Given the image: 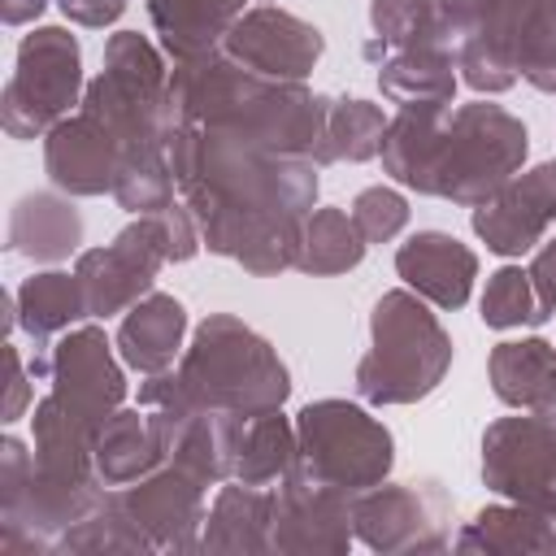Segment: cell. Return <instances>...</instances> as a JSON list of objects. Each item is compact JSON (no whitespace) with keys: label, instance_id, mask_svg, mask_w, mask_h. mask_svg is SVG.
Here are the masks:
<instances>
[{"label":"cell","instance_id":"6da1fadb","mask_svg":"<svg viewBox=\"0 0 556 556\" xmlns=\"http://www.w3.org/2000/svg\"><path fill=\"white\" fill-rule=\"evenodd\" d=\"M178 200L195 213L204 248L252 278L295 269L304 222L317 208L321 165L269 152L235 130L178 122L169 139Z\"/></svg>","mask_w":556,"mask_h":556},{"label":"cell","instance_id":"7a4b0ae2","mask_svg":"<svg viewBox=\"0 0 556 556\" xmlns=\"http://www.w3.org/2000/svg\"><path fill=\"white\" fill-rule=\"evenodd\" d=\"M169 96H174L178 122L222 126L269 152L308 156L317 165L330 96H317L308 83L256 74L217 48V52L174 65Z\"/></svg>","mask_w":556,"mask_h":556},{"label":"cell","instance_id":"3957f363","mask_svg":"<svg viewBox=\"0 0 556 556\" xmlns=\"http://www.w3.org/2000/svg\"><path fill=\"white\" fill-rule=\"evenodd\" d=\"M174 387L204 413L252 417L287 404L291 369L278 348L243 317L208 313L174 365Z\"/></svg>","mask_w":556,"mask_h":556},{"label":"cell","instance_id":"277c9868","mask_svg":"<svg viewBox=\"0 0 556 556\" xmlns=\"http://www.w3.org/2000/svg\"><path fill=\"white\" fill-rule=\"evenodd\" d=\"M169 74L174 65L156 39L139 30H113L104 39L100 74L87 78L78 109L109 130L122 161L169 152V139L178 130Z\"/></svg>","mask_w":556,"mask_h":556},{"label":"cell","instance_id":"5b68a950","mask_svg":"<svg viewBox=\"0 0 556 556\" xmlns=\"http://www.w3.org/2000/svg\"><path fill=\"white\" fill-rule=\"evenodd\" d=\"M417 291L391 287L369 308V348L356 361V395L374 408L417 404L439 391L452 369V334Z\"/></svg>","mask_w":556,"mask_h":556},{"label":"cell","instance_id":"8992f818","mask_svg":"<svg viewBox=\"0 0 556 556\" xmlns=\"http://www.w3.org/2000/svg\"><path fill=\"white\" fill-rule=\"evenodd\" d=\"M395 469V434L382 417L365 408V400H308L295 413V465L291 473L343 495H361L391 478Z\"/></svg>","mask_w":556,"mask_h":556},{"label":"cell","instance_id":"52a82bcc","mask_svg":"<svg viewBox=\"0 0 556 556\" xmlns=\"http://www.w3.org/2000/svg\"><path fill=\"white\" fill-rule=\"evenodd\" d=\"M526 156H530V130L513 109L486 96L469 104H452L430 195L460 208H478L513 174L526 169Z\"/></svg>","mask_w":556,"mask_h":556},{"label":"cell","instance_id":"ba28073f","mask_svg":"<svg viewBox=\"0 0 556 556\" xmlns=\"http://www.w3.org/2000/svg\"><path fill=\"white\" fill-rule=\"evenodd\" d=\"M83 91L87 78L78 35H70V26H30V35L17 43L13 74L0 96V126L17 143L43 139L56 122L78 113Z\"/></svg>","mask_w":556,"mask_h":556},{"label":"cell","instance_id":"9c48e42d","mask_svg":"<svg viewBox=\"0 0 556 556\" xmlns=\"http://www.w3.org/2000/svg\"><path fill=\"white\" fill-rule=\"evenodd\" d=\"M356 543L382 556H421L452 552L456 539V500L439 478H382L378 486L352 500Z\"/></svg>","mask_w":556,"mask_h":556},{"label":"cell","instance_id":"30bf717a","mask_svg":"<svg viewBox=\"0 0 556 556\" xmlns=\"http://www.w3.org/2000/svg\"><path fill=\"white\" fill-rule=\"evenodd\" d=\"M30 374L48 382V395L74 413L78 421H87L91 430L117 413L130 395L126 382V365L117 356V343L104 334V326L96 321H78L74 330L56 334L48 348H35Z\"/></svg>","mask_w":556,"mask_h":556},{"label":"cell","instance_id":"8fae6325","mask_svg":"<svg viewBox=\"0 0 556 556\" xmlns=\"http://www.w3.org/2000/svg\"><path fill=\"white\" fill-rule=\"evenodd\" d=\"M161 265H169V261H165V239H161L156 213L130 217L100 248H83L74 256V274L83 282L87 317L109 321V317H122L126 308H135L148 291H156Z\"/></svg>","mask_w":556,"mask_h":556},{"label":"cell","instance_id":"7c38bea8","mask_svg":"<svg viewBox=\"0 0 556 556\" xmlns=\"http://www.w3.org/2000/svg\"><path fill=\"white\" fill-rule=\"evenodd\" d=\"M482 486L500 500L556 508V421L517 408L495 417L482 430Z\"/></svg>","mask_w":556,"mask_h":556},{"label":"cell","instance_id":"4fadbf2b","mask_svg":"<svg viewBox=\"0 0 556 556\" xmlns=\"http://www.w3.org/2000/svg\"><path fill=\"white\" fill-rule=\"evenodd\" d=\"M117 508L130 517V526L148 539L152 552H200L204 517H208V486L187 473L174 460H161L148 478L113 491Z\"/></svg>","mask_w":556,"mask_h":556},{"label":"cell","instance_id":"5bb4252c","mask_svg":"<svg viewBox=\"0 0 556 556\" xmlns=\"http://www.w3.org/2000/svg\"><path fill=\"white\" fill-rule=\"evenodd\" d=\"M469 226L486 252L504 261L534 252L556 226V161H539L513 174L491 200L469 208Z\"/></svg>","mask_w":556,"mask_h":556},{"label":"cell","instance_id":"9a60e30c","mask_svg":"<svg viewBox=\"0 0 556 556\" xmlns=\"http://www.w3.org/2000/svg\"><path fill=\"white\" fill-rule=\"evenodd\" d=\"M352 500L343 491L304 482L287 473L274 486V517H269V552L278 556H343L356 543L352 530Z\"/></svg>","mask_w":556,"mask_h":556},{"label":"cell","instance_id":"2e32d148","mask_svg":"<svg viewBox=\"0 0 556 556\" xmlns=\"http://www.w3.org/2000/svg\"><path fill=\"white\" fill-rule=\"evenodd\" d=\"M222 52L256 74L308 83V74L317 70V61L326 52V35L313 22H304L300 13H287L282 4H252L230 26Z\"/></svg>","mask_w":556,"mask_h":556},{"label":"cell","instance_id":"e0dca14e","mask_svg":"<svg viewBox=\"0 0 556 556\" xmlns=\"http://www.w3.org/2000/svg\"><path fill=\"white\" fill-rule=\"evenodd\" d=\"M122 152L109 139V130L87 117L83 109L70 113L65 122H56L43 135V174L56 191L74 195V200H91V195H113V178H117Z\"/></svg>","mask_w":556,"mask_h":556},{"label":"cell","instance_id":"ac0fdd59","mask_svg":"<svg viewBox=\"0 0 556 556\" xmlns=\"http://www.w3.org/2000/svg\"><path fill=\"white\" fill-rule=\"evenodd\" d=\"M395 274L426 304L456 313L469 304L478 282V252L460 243L452 230H413L395 248Z\"/></svg>","mask_w":556,"mask_h":556},{"label":"cell","instance_id":"d6986e66","mask_svg":"<svg viewBox=\"0 0 556 556\" xmlns=\"http://www.w3.org/2000/svg\"><path fill=\"white\" fill-rule=\"evenodd\" d=\"M452 552L460 556H556V508L500 500L460 521Z\"/></svg>","mask_w":556,"mask_h":556},{"label":"cell","instance_id":"ffe728a7","mask_svg":"<svg viewBox=\"0 0 556 556\" xmlns=\"http://www.w3.org/2000/svg\"><path fill=\"white\" fill-rule=\"evenodd\" d=\"M9 252L30 265H61L83 252V213L65 191H26L9 208Z\"/></svg>","mask_w":556,"mask_h":556},{"label":"cell","instance_id":"44dd1931","mask_svg":"<svg viewBox=\"0 0 556 556\" xmlns=\"http://www.w3.org/2000/svg\"><path fill=\"white\" fill-rule=\"evenodd\" d=\"M187 308L178 295L169 291H148L135 308L122 313L117 321V356L126 369H135L139 378H152V374H165L178 365L182 348H187Z\"/></svg>","mask_w":556,"mask_h":556},{"label":"cell","instance_id":"7402d4cb","mask_svg":"<svg viewBox=\"0 0 556 556\" xmlns=\"http://www.w3.org/2000/svg\"><path fill=\"white\" fill-rule=\"evenodd\" d=\"M486 382L500 404L556 421V343L543 334L495 343L486 356Z\"/></svg>","mask_w":556,"mask_h":556},{"label":"cell","instance_id":"603a6c76","mask_svg":"<svg viewBox=\"0 0 556 556\" xmlns=\"http://www.w3.org/2000/svg\"><path fill=\"white\" fill-rule=\"evenodd\" d=\"M452 104H400L382 135V174L395 187H408L417 195H430L434 187V161L447 130Z\"/></svg>","mask_w":556,"mask_h":556},{"label":"cell","instance_id":"cb8c5ba5","mask_svg":"<svg viewBox=\"0 0 556 556\" xmlns=\"http://www.w3.org/2000/svg\"><path fill=\"white\" fill-rule=\"evenodd\" d=\"M243 13L248 0H148V22L169 65L217 52Z\"/></svg>","mask_w":556,"mask_h":556},{"label":"cell","instance_id":"d4e9b609","mask_svg":"<svg viewBox=\"0 0 556 556\" xmlns=\"http://www.w3.org/2000/svg\"><path fill=\"white\" fill-rule=\"evenodd\" d=\"M161 460H165L161 439L139 404H122L91 434V469L109 491H122V486L148 478Z\"/></svg>","mask_w":556,"mask_h":556},{"label":"cell","instance_id":"484cf974","mask_svg":"<svg viewBox=\"0 0 556 556\" xmlns=\"http://www.w3.org/2000/svg\"><path fill=\"white\" fill-rule=\"evenodd\" d=\"M269 517H274V486H248V482H222L208 517H204V534H200V552H269Z\"/></svg>","mask_w":556,"mask_h":556},{"label":"cell","instance_id":"4316f807","mask_svg":"<svg viewBox=\"0 0 556 556\" xmlns=\"http://www.w3.org/2000/svg\"><path fill=\"white\" fill-rule=\"evenodd\" d=\"M295 465V417L282 408H265L252 417H235L230 439V478L248 486H278Z\"/></svg>","mask_w":556,"mask_h":556},{"label":"cell","instance_id":"83f0119b","mask_svg":"<svg viewBox=\"0 0 556 556\" xmlns=\"http://www.w3.org/2000/svg\"><path fill=\"white\" fill-rule=\"evenodd\" d=\"M13 300H17V326L35 339V348H48L56 334L87 321L83 282L74 269L61 265H43L30 278H22L13 287Z\"/></svg>","mask_w":556,"mask_h":556},{"label":"cell","instance_id":"f1b7e54d","mask_svg":"<svg viewBox=\"0 0 556 556\" xmlns=\"http://www.w3.org/2000/svg\"><path fill=\"white\" fill-rule=\"evenodd\" d=\"M374 70L391 104H452L460 87L456 61L430 48H391Z\"/></svg>","mask_w":556,"mask_h":556},{"label":"cell","instance_id":"f546056e","mask_svg":"<svg viewBox=\"0 0 556 556\" xmlns=\"http://www.w3.org/2000/svg\"><path fill=\"white\" fill-rule=\"evenodd\" d=\"M369 243L356 230L352 213L339 204H317L304 222V243H300V261L295 269L308 278H334V274H352L365 261Z\"/></svg>","mask_w":556,"mask_h":556},{"label":"cell","instance_id":"4dcf8cb0","mask_svg":"<svg viewBox=\"0 0 556 556\" xmlns=\"http://www.w3.org/2000/svg\"><path fill=\"white\" fill-rule=\"evenodd\" d=\"M387 113L382 104L365 100V96H330V113H326V139L317 152V165L330 169L339 161L348 165H365L382 152V135H387Z\"/></svg>","mask_w":556,"mask_h":556},{"label":"cell","instance_id":"1f68e13d","mask_svg":"<svg viewBox=\"0 0 556 556\" xmlns=\"http://www.w3.org/2000/svg\"><path fill=\"white\" fill-rule=\"evenodd\" d=\"M52 556H152V547H148V539L130 526V517L117 508V500H113V491H109L104 504H100L91 517H83L78 526H70V530L56 539Z\"/></svg>","mask_w":556,"mask_h":556},{"label":"cell","instance_id":"d6a6232c","mask_svg":"<svg viewBox=\"0 0 556 556\" xmlns=\"http://www.w3.org/2000/svg\"><path fill=\"white\" fill-rule=\"evenodd\" d=\"M478 317L491 330H517V326H543L547 317L539 313V295L530 282L526 265H500L495 274H486L482 300H478Z\"/></svg>","mask_w":556,"mask_h":556},{"label":"cell","instance_id":"836d02e7","mask_svg":"<svg viewBox=\"0 0 556 556\" xmlns=\"http://www.w3.org/2000/svg\"><path fill=\"white\" fill-rule=\"evenodd\" d=\"M113 200H117L130 217H148V213L169 208V204L178 200V182H174L169 152L122 161V165H117V178H113Z\"/></svg>","mask_w":556,"mask_h":556},{"label":"cell","instance_id":"e575fe53","mask_svg":"<svg viewBox=\"0 0 556 556\" xmlns=\"http://www.w3.org/2000/svg\"><path fill=\"white\" fill-rule=\"evenodd\" d=\"M517 78L543 96H556V0H530L517 43Z\"/></svg>","mask_w":556,"mask_h":556},{"label":"cell","instance_id":"d590c367","mask_svg":"<svg viewBox=\"0 0 556 556\" xmlns=\"http://www.w3.org/2000/svg\"><path fill=\"white\" fill-rule=\"evenodd\" d=\"M352 222H356V230L365 235V243L369 248H382V243H391L404 226H408V195L400 191V187H387V182H374V187H365V191H356V200H352Z\"/></svg>","mask_w":556,"mask_h":556},{"label":"cell","instance_id":"8d00e7d4","mask_svg":"<svg viewBox=\"0 0 556 556\" xmlns=\"http://www.w3.org/2000/svg\"><path fill=\"white\" fill-rule=\"evenodd\" d=\"M48 4H56L65 22L87 26V30H104L130 9V0H0V13H4V26L17 30V26H35Z\"/></svg>","mask_w":556,"mask_h":556},{"label":"cell","instance_id":"74e56055","mask_svg":"<svg viewBox=\"0 0 556 556\" xmlns=\"http://www.w3.org/2000/svg\"><path fill=\"white\" fill-rule=\"evenodd\" d=\"M439 0H369V30L387 48H417Z\"/></svg>","mask_w":556,"mask_h":556},{"label":"cell","instance_id":"f35d334b","mask_svg":"<svg viewBox=\"0 0 556 556\" xmlns=\"http://www.w3.org/2000/svg\"><path fill=\"white\" fill-rule=\"evenodd\" d=\"M530 282H534V295H539V313L552 321L556 317V235H547L534 252H530Z\"/></svg>","mask_w":556,"mask_h":556},{"label":"cell","instance_id":"ab89813d","mask_svg":"<svg viewBox=\"0 0 556 556\" xmlns=\"http://www.w3.org/2000/svg\"><path fill=\"white\" fill-rule=\"evenodd\" d=\"M4 356H9V395H4V421H22L26 408H30V374H26V361L13 343H4Z\"/></svg>","mask_w":556,"mask_h":556},{"label":"cell","instance_id":"60d3db41","mask_svg":"<svg viewBox=\"0 0 556 556\" xmlns=\"http://www.w3.org/2000/svg\"><path fill=\"white\" fill-rule=\"evenodd\" d=\"M256 4H278V0H256Z\"/></svg>","mask_w":556,"mask_h":556}]
</instances>
